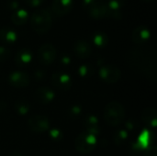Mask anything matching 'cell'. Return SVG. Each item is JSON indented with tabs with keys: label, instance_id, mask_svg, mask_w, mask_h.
<instances>
[{
	"label": "cell",
	"instance_id": "obj_1",
	"mask_svg": "<svg viewBox=\"0 0 157 156\" xmlns=\"http://www.w3.org/2000/svg\"><path fill=\"white\" fill-rule=\"evenodd\" d=\"M52 22V17L51 12L48 8H42L36 10L33 12L30 17V23L32 29L38 33H45L47 32Z\"/></svg>",
	"mask_w": 157,
	"mask_h": 156
},
{
	"label": "cell",
	"instance_id": "obj_2",
	"mask_svg": "<svg viewBox=\"0 0 157 156\" xmlns=\"http://www.w3.org/2000/svg\"><path fill=\"white\" fill-rule=\"evenodd\" d=\"M124 116V108L121 103L114 101L107 105L104 112V119L108 124L111 126H118L122 122Z\"/></svg>",
	"mask_w": 157,
	"mask_h": 156
},
{
	"label": "cell",
	"instance_id": "obj_3",
	"mask_svg": "<svg viewBox=\"0 0 157 156\" xmlns=\"http://www.w3.org/2000/svg\"><path fill=\"white\" fill-rule=\"evenodd\" d=\"M96 143V136L86 132L78 135L75 141V147L76 150L81 154H89L94 150Z\"/></svg>",
	"mask_w": 157,
	"mask_h": 156
},
{
	"label": "cell",
	"instance_id": "obj_4",
	"mask_svg": "<svg viewBox=\"0 0 157 156\" xmlns=\"http://www.w3.org/2000/svg\"><path fill=\"white\" fill-rule=\"evenodd\" d=\"M39 61L45 65L52 64L56 58V49L50 43L43 44L40 47L38 51Z\"/></svg>",
	"mask_w": 157,
	"mask_h": 156
},
{
	"label": "cell",
	"instance_id": "obj_5",
	"mask_svg": "<svg viewBox=\"0 0 157 156\" xmlns=\"http://www.w3.org/2000/svg\"><path fill=\"white\" fill-rule=\"evenodd\" d=\"M28 126L34 132L43 133L49 129L50 122L46 117L42 115H35L29 120Z\"/></svg>",
	"mask_w": 157,
	"mask_h": 156
},
{
	"label": "cell",
	"instance_id": "obj_6",
	"mask_svg": "<svg viewBox=\"0 0 157 156\" xmlns=\"http://www.w3.org/2000/svg\"><path fill=\"white\" fill-rule=\"evenodd\" d=\"M88 15L94 19H102L104 17H108L109 9L107 4L103 1L98 0L96 1L88 9Z\"/></svg>",
	"mask_w": 157,
	"mask_h": 156
},
{
	"label": "cell",
	"instance_id": "obj_7",
	"mask_svg": "<svg viewBox=\"0 0 157 156\" xmlns=\"http://www.w3.org/2000/svg\"><path fill=\"white\" fill-rule=\"evenodd\" d=\"M100 77L107 83H116L121 78V71L118 67L112 65H107L99 70Z\"/></svg>",
	"mask_w": 157,
	"mask_h": 156
},
{
	"label": "cell",
	"instance_id": "obj_8",
	"mask_svg": "<svg viewBox=\"0 0 157 156\" xmlns=\"http://www.w3.org/2000/svg\"><path fill=\"white\" fill-rule=\"evenodd\" d=\"M73 6L74 0H53L52 2V11L59 17L69 13Z\"/></svg>",
	"mask_w": 157,
	"mask_h": 156
},
{
	"label": "cell",
	"instance_id": "obj_9",
	"mask_svg": "<svg viewBox=\"0 0 157 156\" xmlns=\"http://www.w3.org/2000/svg\"><path fill=\"white\" fill-rule=\"evenodd\" d=\"M151 37V31L146 26H138L134 29L132 38L134 43L144 44L149 40Z\"/></svg>",
	"mask_w": 157,
	"mask_h": 156
},
{
	"label": "cell",
	"instance_id": "obj_10",
	"mask_svg": "<svg viewBox=\"0 0 157 156\" xmlns=\"http://www.w3.org/2000/svg\"><path fill=\"white\" fill-rule=\"evenodd\" d=\"M74 52L81 59L88 58L92 53V47L89 42L85 40H79L74 44Z\"/></svg>",
	"mask_w": 157,
	"mask_h": 156
},
{
	"label": "cell",
	"instance_id": "obj_11",
	"mask_svg": "<svg viewBox=\"0 0 157 156\" xmlns=\"http://www.w3.org/2000/svg\"><path fill=\"white\" fill-rule=\"evenodd\" d=\"M106 4L109 9L108 17H112L117 20L122 18V13L121 9L125 4V0H109Z\"/></svg>",
	"mask_w": 157,
	"mask_h": 156
},
{
	"label": "cell",
	"instance_id": "obj_12",
	"mask_svg": "<svg viewBox=\"0 0 157 156\" xmlns=\"http://www.w3.org/2000/svg\"><path fill=\"white\" fill-rule=\"evenodd\" d=\"M52 83L55 87H57L59 89L66 90L71 86V78L68 74L59 72V73H55L52 74Z\"/></svg>",
	"mask_w": 157,
	"mask_h": 156
},
{
	"label": "cell",
	"instance_id": "obj_13",
	"mask_svg": "<svg viewBox=\"0 0 157 156\" xmlns=\"http://www.w3.org/2000/svg\"><path fill=\"white\" fill-rule=\"evenodd\" d=\"M9 81L13 86L17 88H22L29 84V77L26 73L15 72L11 74V75L9 76Z\"/></svg>",
	"mask_w": 157,
	"mask_h": 156
},
{
	"label": "cell",
	"instance_id": "obj_14",
	"mask_svg": "<svg viewBox=\"0 0 157 156\" xmlns=\"http://www.w3.org/2000/svg\"><path fill=\"white\" fill-rule=\"evenodd\" d=\"M17 40V33L10 27L5 26L0 29V40L5 43H13Z\"/></svg>",
	"mask_w": 157,
	"mask_h": 156
},
{
	"label": "cell",
	"instance_id": "obj_15",
	"mask_svg": "<svg viewBox=\"0 0 157 156\" xmlns=\"http://www.w3.org/2000/svg\"><path fill=\"white\" fill-rule=\"evenodd\" d=\"M35 97L39 102H40L42 104H48L53 100L54 92L50 88L42 87V88H40L36 91Z\"/></svg>",
	"mask_w": 157,
	"mask_h": 156
},
{
	"label": "cell",
	"instance_id": "obj_16",
	"mask_svg": "<svg viewBox=\"0 0 157 156\" xmlns=\"http://www.w3.org/2000/svg\"><path fill=\"white\" fill-rule=\"evenodd\" d=\"M29 18V13L24 8H19L15 10L11 15V20L15 25H23L27 22Z\"/></svg>",
	"mask_w": 157,
	"mask_h": 156
},
{
	"label": "cell",
	"instance_id": "obj_17",
	"mask_svg": "<svg viewBox=\"0 0 157 156\" xmlns=\"http://www.w3.org/2000/svg\"><path fill=\"white\" fill-rule=\"evenodd\" d=\"M32 59V53L29 49H21L16 55V63L19 65L28 64Z\"/></svg>",
	"mask_w": 157,
	"mask_h": 156
},
{
	"label": "cell",
	"instance_id": "obj_18",
	"mask_svg": "<svg viewBox=\"0 0 157 156\" xmlns=\"http://www.w3.org/2000/svg\"><path fill=\"white\" fill-rule=\"evenodd\" d=\"M92 41H93V43L96 46H98L99 48H103V47L108 45L109 37H108V35L105 32L96 31L92 35Z\"/></svg>",
	"mask_w": 157,
	"mask_h": 156
},
{
	"label": "cell",
	"instance_id": "obj_19",
	"mask_svg": "<svg viewBox=\"0 0 157 156\" xmlns=\"http://www.w3.org/2000/svg\"><path fill=\"white\" fill-rule=\"evenodd\" d=\"M86 128L87 133L96 136L99 132V124L98 119L94 116L88 117L86 120Z\"/></svg>",
	"mask_w": 157,
	"mask_h": 156
},
{
	"label": "cell",
	"instance_id": "obj_20",
	"mask_svg": "<svg viewBox=\"0 0 157 156\" xmlns=\"http://www.w3.org/2000/svg\"><path fill=\"white\" fill-rule=\"evenodd\" d=\"M143 120L147 124L150 125L152 127H155L156 126L157 121V113L156 111L153 108H148L145 109L143 113Z\"/></svg>",
	"mask_w": 157,
	"mask_h": 156
},
{
	"label": "cell",
	"instance_id": "obj_21",
	"mask_svg": "<svg viewBox=\"0 0 157 156\" xmlns=\"http://www.w3.org/2000/svg\"><path fill=\"white\" fill-rule=\"evenodd\" d=\"M151 143V134L148 131H144L138 139V146L141 149H146L149 147Z\"/></svg>",
	"mask_w": 157,
	"mask_h": 156
},
{
	"label": "cell",
	"instance_id": "obj_22",
	"mask_svg": "<svg viewBox=\"0 0 157 156\" xmlns=\"http://www.w3.org/2000/svg\"><path fill=\"white\" fill-rule=\"evenodd\" d=\"M128 139V133L125 131H118L114 136V143L117 145H121L126 143Z\"/></svg>",
	"mask_w": 157,
	"mask_h": 156
},
{
	"label": "cell",
	"instance_id": "obj_23",
	"mask_svg": "<svg viewBox=\"0 0 157 156\" xmlns=\"http://www.w3.org/2000/svg\"><path fill=\"white\" fill-rule=\"evenodd\" d=\"M15 108H16L17 113H19L21 115H24L29 111V108L28 103H26L24 101H18V102H17L15 104Z\"/></svg>",
	"mask_w": 157,
	"mask_h": 156
},
{
	"label": "cell",
	"instance_id": "obj_24",
	"mask_svg": "<svg viewBox=\"0 0 157 156\" xmlns=\"http://www.w3.org/2000/svg\"><path fill=\"white\" fill-rule=\"evenodd\" d=\"M10 56V51L5 46H0V62L7 60Z\"/></svg>",
	"mask_w": 157,
	"mask_h": 156
},
{
	"label": "cell",
	"instance_id": "obj_25",
	"mask_svg": "<svg viewBox=\"0 0 157 156\" xmlns=\"http://www.w3.org/2000/svg\"><path fill=\"white\" fill-rule=\"evenodd\" d=\"M78 72H79V74H80L82 77H86V76L90 75L91 69H90L88 66H86V65H82V66H80V68L78 69Z\"/></svg>",
	"mask_w": 157,
	"mask_h": 156
},
{
	"label": "cell",
	"instance_id": "obj_26",
	"mask_svg": "<svg viewBox=\"0 0 157 156\" xmlns=\"http://www.w3.org/2000/svg\"><path fill=\"white\" fill-rule=\"evenodd\" d=\"M69 114H70L71 118H73V119H77V118L79 117V115L81 114V109H80L79 107L75 106V107H73V108L70 109Z\"/></svg>",
	"mask_w": 157,
	"mask_h": 156
},
{
	"label": "cell",
	"instance_id": "obj_27",
	"mask_svg": "<svg viewBox=\"0 0 157 156\" xmlns=\"http://www.w3.org/2000/svg\"><path fill=\"white\" fill-rule=\"evenodd\" d=\"M44 0H25V2L27 3V5H29V6H32V7H36V6H39L40 5L42 4Z\"/></svg>",
	"mask_w": 157,
	"mask_h": 156
},
{
	"label": "cell",
	"instance_id": "obj_28",
	"mask_svg": "<svg viewBox=\"0 0 157 156\" xmlns=\"http://www.w3.org/2000/svg\"><path fill=\"white\" fill-rule=\"evenodd\" d=\"M19 6L18 0H8L7 2V6L10 9H17Z\"/></svg>",
	"mask_w": 157,
	"mask_h": 156
},
{
	"label": "cell",
	"instance_id": "obj_29",
	"mask_svg": "<svg viewBox=\"0 0 157 156\" xmlns=\"http://www.w3.org/2000/svg\"><path fill=\"white\" fill-rule=\"evenodd\" d=\"M96 1H98V0H82V6H83V7H85L87 10Z\"/></svg>",
	"mask_w": 157,
	"mask_h": 156
},
{
	"label": "cell",
	"instance_id": "obj_30",
	"mask_svg": "<svg viewBox=\"0 0 157 156\" xmlns=\"http://www.w3.org/2000/svg\"><path fill=\"white\" fill-rule=\"evenodd\" d=\"M51 137H52L53 140L57 141V140H59V139L62 137V134H61L60 131H56V130H53V131H51Z\"/></svg>",
	"mask_w": 157,
	"mask_h": 156
},
{
	"label": "cell",
	"instance_id": "obj_31",
	"mask_svg": "<svg viewBox=\"0 0 157 156\" xmlns=\"http://www.w3.org/2000/svg\"><path fill=\"white\" fill-rule=\"evenodd\" d=\"M144 156H157L156 150H155V148H152V149H150V151H149V152H147V153L145 154V155Z\"/></svg>",
	"mask_w": 157,
	"mask_h": 156
},
{
	"label": "cell",
	"instance_id": "obj_32",
	"mask_svg": "<svg viewBox=\"0 0 157 156\" xmlns=\"http://www.w3.org/2000/svg\"><path fill=\"white\" fill-rule=\"evenodd\" d=\"M62 63H63L64 64L69 63H70V57H68V56H66V55L63 56V58H62Z\"/></svg>",
	"mask_w": 157,
	"mask_h": 156
},
{
	"label": "cell",
	"instance_id": "obj_33",
	"mask_svg": "<svg viewBox=\"0 0 157 156\" xmlns=\"http://www.w3.org/2000/svg\"><path fill=\"white\" fill-rule=\"evenodd\" d=\"M144 1H145V2H149V1H152V0H144Z\"/></svg>",
	"mask_w": 157,
	"mask_h": 156
},
{
	"label": "cell",
	"instance_id": "obj_34",
	"mask_svg": "<svg viewBox=\"0 0 157 156\" xmlns=\"http://www.w3.org/2000/svg\"><path fill=\"white\" fill-rule=\"evenodd\" d=\"M100 1H101V0H100Z\"/></svg>",
	"mask_w": 157,
	"mask_h": 156
}]
</instances>
